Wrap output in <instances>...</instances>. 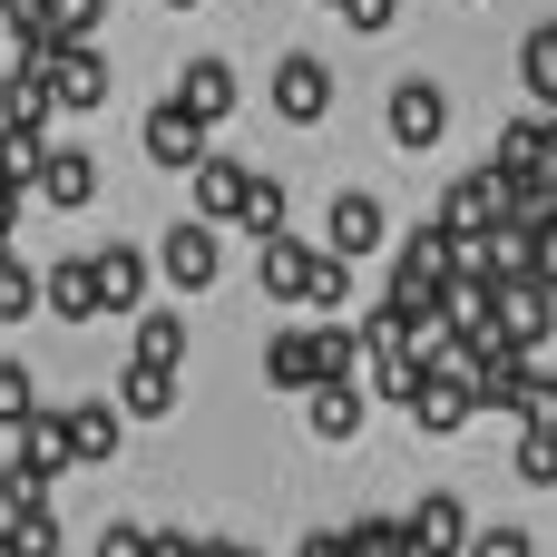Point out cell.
I'll return each instance as SVG.
<instances>
[{
	"label": "cell",
	"instance_id": "1",
	"mask_svg": "<svg viewBox=\"0 0 557 557\" xmlns=\"http://www.w3.org/2000/svg\"><path fill=\"white\" fill-rule=\"evenodd\" d=\"M255 284L284 313H313V323H343L362 304V264H343L333 245H304V235H264L255 245Z\"/></svg>",
	"mask_w": 557,
	"mask_h": 557
},
{
	"label": "cell",
	"instance_id": "2",
	"mask_svg": "<svg viewBox=\"0 0 557 557\" xmlns=\"http://www.w3.org/2000/svg\"><path fill=\"white\" fill-rule=\"evenodd\" d=\"M362 323H274L264 333V382L274 392H323V382H362Z\"/></svg>",
	"mask_w": 557,
	"mask_h": 557
},
{
	"label": "cell",
	"instance_id": "3",
	"mask_svg": "<svg viewBox=\"0 0 557 557\" xmlns=\"http://www.w3.org/2000/svg\"><path fill=\"white\" fill-rule=\"evenodd\" d=\"M157 284H166V294H215V284H225V235H215L206 215L166 225V235H157Z\"/></svg>",
	"mask_w": 557,
	"mask_h": 557
},
{
	"label": "cell",
	"instance_id": "4",
	"mask_svg": "<svg viewBox=\"0 0 557 557\" xmlns=\"http://www.w3.org/2000/svg\"><path fill=\"white\" fill-rule=\"evenodd\" d=\"M137 137H147V166H166V176H196V166L215 157V127H206V117H196L186 98H157Z\"/></svg>",
	"mask_w": 557,
	"mask_h": 557
},
{
	"label": "cell",
	"instance_id": "5",
	"mask_svg": "<svg viewBox=\"0 0 557 557\" xmlns=\"http://www.w3.org/2000/svg\"><path fill=\"white\" fill-rule=\"evenodd\" d=\"M39 78H49V108H59V117H98V108H108V49H98V39L49 49Z\"/></svg>",
	"mask_w": 557,
	"mask_h": 557
},
{
	"label": "cell",
	"instance_id": "6",
	"mask_svg": "<svg viewBox=\"0 0 557 557\" xmlns=\"http://www.w3.org/2000/svg\"><path fill=\"white\" fill-rule=\"evenodd\" d=\"M264 98H274L284 127H323V117H333V69H323L313 49H284L274 78H264Z\"/></svg>",
	"mask_w": 557,
	"mask_h": 557
},
{
	"label": "cell",
	"instance_id": "7",
	"mask_svg": "<svg viewBox=\"0 0 557 557\" xmlns=\"http://www.w3.org/2000/svg\"><path fill=\"white\" fill-rule=\"evenodd\" d=\"M441 225H450L460 245H490V235H509V176H499V166H470V176L441 196Z\"/></svg>",
	"mask_w": 557,
	"mask_h": 557
},
{
	"label": "cell",
	"instance_id": "8",
	"mask_svg": "<svg viewBox=\"0 0 557 557\" xmlns=\"http://www.w3.org/2000/svg\"><path fill=\"white\" fill-rule=\"evenodd\" d=\"M323 245H333L343 264H372V255L392 245V206H382L372 186H343V196L323 206Z\"/></svg>",
	"mask_w": 557,
	"mask_h": 557
},
{
	"label": "cell",
	"instance_id": "9",
	"mask_svg": "<svg viewBox=\"0 0 557 557\" xmlns=\"http://www.w3.org/2000/svg\"><path fill=\"white\" fill-rule=\"evenodd\" d=\"M382 117H392V147H401V157H431V147L450 137V88H441V78H401Z\"/></svg>",
	"mask_w": 557,
	"mask_h": 557
},
{
	"label": "cell",
	"instance_id": "10",
	"mask_svg": "<svg viewBox=\"0 0 557 557\" xmlns=\"http://www.w3.org/2000/svg\"><path fill=\"white\" fill-rule=\"evenodd\" d=\"M88 264H98V304L137 323V313H147V294H157V245H127V235H117V245H98Z\"/></svg>",
	"mask_w": 557,
	"mask_h": 557
},
{
	"label": "cell",
	"instance_id": "11",
	"mask_svg": "<svg viewBox=\"0 0 557 557\" xmlns=\"http://www.w3.org/2000/svg\"><path fill=\"white\" fill-rule=\"evenodd\" d=\"M401 519H411V557H470V539H480V529H470V499H450V490L411 499Z\"/></svg>",
	"mask_w": 557,
	"mask_h": 557
},
{
	"label": "cell",
	"instance_id": "12",
	"mask_svg": "<svg viewBox=\"0 0 557 557\" xmlns=\"http://www.w3.org/2000/svg\"><path fill=\"white\" fill-rule=\"evenodd\" d=\"M176 98H186L206 127H225V117H235V98H245V78H235V59H225V49H206V59H186V69H176Z\"/></svg>",
	"mask_w": 557,
	"mask_h": 557
},
{
	"label": "cell",
	"instance_id": "13",
	"mask_svg": "<svg viewBox=\"0 0 557 557\" xmlns=\"http://www.w3.org/2000/svg\"><path fill=\"white\" fill-rule=\"evenodd\" d=\"M499 333L519 343V352H539L557 333V284H539V274H519L509 294H499Z\"/></svg>",
	"mask_w": 557,
	"mask_h": 557
},
{
	"label": "cell",
	"instance_id": "14",
	"mask_svg": "<svg viewBox=\"0 0 557 557\" xmlns=\"http://www.w3.org/2000/svg\"><path fill=\"white\" fill-rule=\"evenodd\" d=\"M59 431H69V460H117L127 450V411L117 401H69Z\"/></svg>",
	"mask_w": 557,
	"mask_h": 557
},
{
	"label": "cell",
	"instance_id": "15",
	"mask_svg": "<svg viewBox=\"0 0 557 557\" xmlns=\"http://www.w3.org/2000/svg\"><path fill=\"white\" fill-rule=\"evenodd\" d=\"M39 196H49L59 215L98 206V157H88V147H49V157H39Z\"/></svg>",
	"mask_w": 557,
	"mask_h": 557
},
{
	"label": "cell",
	"instance_id": "16",
	"mask_svg": "<svg viewBox=\"0 0 557 557\" xmlns=\"http://www.w3.org/2000/svg\"><path fill=\"white\" fill-rule=\"evenodd\" d=\"M245 176H255V166H235V157L215 147V157H206V166L186 176V196H196V215H206V225H235V215H245Z\"/></svg>",
	"mask_w": 557,
	"mask_h": 557
},
{
	"label": "cell",
	"instance_id": "17",
	"mask_svg": "<svg viewBox=\"0 0 557 557\" xmlns=\"http://www.w3.org/2000/svg\"><path fill=\"white\" fill-rule=\"evenodd\" d=\"M108 304H98V264L88 255H59L49 264V323H98Z\"/></svg>",
	"mask_w": 557,
	"mask_h": 557
},
{
	"label": "cell",
	"instance_id": "18",
	"mask_svg": "<svg viewBox=\"0 0 557 557\" xmlns=\"http://www.w3.org/2000/svg\"><path fill=\"white\" fill-rule=\"evenodd\" d=\"M431 382H441V362H431L421 343H411V352H372V372H362V392H382V401H401V411H411Z\"/></svg>",
	"mask_w": 557,
	"mask_h": 557
},
{
	"label": "cell",
	"instance_id": "19",
	"mask_svg": "<svg viewBox=\"0 0 557 557\" xmlns=\"http://www.w3.org/2000/svg\"><path fill=\"white\" fill-rule=\"evenodd\" d=\"M362 411H372L362 382H323V392H304V431H313V441H352Z\"/></svg>",
	"mask_w": 557,
	"mask_h": 557
},
{
	"label": "cell",
	"instance_id": "20",
	"mask_svg": "<svg viewBox=\"0 0 557 557\" xmlns=\"http://www.w3.org/2000/svg\"><path fill=\"white\" fill-rule=\"evenodd\" d=\"M470 411H480V382H470V372H441V382H431V392L411 401V431H431V441H450V431H460Z\"/></svg>",
	"mask_w": 557,
	"mask_h": 557
},
{
	"label": "cell",
	"instance_id": "21",
	"mask_svg": "<svg viewBox=\"0 0 557 557\" xmlns=\"http://www.w3.org/2000/svg\"><path fill=\"white\" fill-rule=\"evenodd\" d=\"M49 117H59L49 108V78L39 69H10L0 78V137H49Z\"/></svg>",
	"mask_w": 557,
	"mask_h": 557
},
{
	"label": "cell",
	"instance_id": "22",
	"mask_svg": "<svg viewBox=\"0 0 557 557\" xmlns=\"http://www.w3.org/2000/svg\"><path fill=\"white\" fill-rule=\"evenodd\" d=\"M117 411H127L137 431H147V421H166V411H176V372H157V362H127V372H117Z\"/></svg>",
	"mask_w": 557,
	"mask_h": 557
},
{
	"label": "cell",
	"instance_id": "23",
	"mask_svg": "<svg viewBox=\"0 0 557 557\" xmlns=\"http://www.w3.org/2000/svg\"><path fill=\"white\" fill-rule=\"evenodd\" d=\"M519 88L539 98V117H557V20L519 29Z\"/></svg>",
	"mask_w": 557,
	"mask_h": 557
},
{
	"label": "cell",
	"instance_id": "24",
	"mask_svg": "<svg viewBox=\"0 0 557 557\" xmlns=\"http://www.w3.org/2000/svg\"><path fill=\"white\" fill-rule=\"evenodd\" d=\"M490 166H499L509 186H529V176L548 166V117H509V127H499V157H490Z\"/></svg>",
	"mask_w": 557,
	"mask_h": 557
},
{
	"label": "cell",
	"instance_id": "25",
	"mask_svg": "<svg viewBox=\"0 0 557 557\" xmlns=\"http://www.w3.org/2000/svg\"><path fill=\"white\" fill-rule=\"evenodd\" d=\"M186 352H196L186 313H137V352H127V362H157V372H186Z\"/></svg>",
	"mask_w": 557,
	"mask_h": 557
},
{
	"label": "cell",
	"instance_id": "26",
	"mask_svg": "<svg viewBox=\"0 0 557 557\" xmlns=\"http://www.w3.org/2000/svg\"><path fill=\"white\" fill-rule=\"evenodd\" d=\"M29 313H49V274L20 264V255H0V323H29Z\"/></svg>",
	"mask_w": 557,
	"mask_h": 557
},
{
	"label": "cell",
	"instance_id": "27",
	"mask_svg": "<svg viewBox=\"0 0 557 557\" xmlns=\"http://www.w3.org/2000/svg\"><path fill=\"white\" fill-rule=\"evenodd\" d=\"M343 548H352V557H411V519H392V509H362V519L343 529Z\"/></svg>",
	"mask_w": 557,
	"mask_h": 557
},
{
	"label": "cell",
	"instance_id": "28",
	"mask_svg": "<svg viewBox=\"0 0 557 557\" xmlns=\"http://www.w3.org/2000/svg\"><path fill=\"white\" fill-rule=\"evenodd\" d=\"M235 225H245L255 245H264V235H294V225H284V186H274V176H245V215H235Z\"/></svg>",
	"mask_w": 557,
	"mask_h": 557
},
{
	"label": "cell",
	"instance_id": "29",
	"mask_svg": "<svg viewBox=\"0 0 557 557\" xmlns=\"http://www.w3.org/2000/svg\"><path fill=\"white\" fill-rule=\"evenodd\" d=\"M20 460H39L49 480H59V470H78V460H69V431H59V411H49V401H39V421L20 431Z\"/></svg>",
	"mask_w": 557,
	"mask_h": 557
},
{
	"label": "cell",
	"instance_id": "30",
	"mask_svg": "<svg viewBox=\"0 0 557 557\" xmlns=\"http://www.w3.org/2000/svg\"><path fill=\"white\" fill-rule=\"evenodd\" d=\"M39 421V382H29V362H0V431H29Z\"/></svg>",
	"mask_w": 557,
	"mask_h": 557
},
{
	"label": "cell",
	"instance_id": "31",
	"mask_svg": "<svg viewBox=\"0 0 557 557\" xmlns=\"http://www.w3.org/2000/svg\"><path fill=\"white\" fill-rule=\"evenodd\" d=\"M39 20H49V39H98V20H108V0H29Z\"/></svg>",
	"mask_w": 557,
	"mask_h": 557
},
{
	"label": "cell",
	"instance_id": "32",
	"mask_svg": "<svg viewBox=\"0 0 557 557\" xmlns=\"http://www.w3.org/2000/svg\"><path fill=\"white\" fill-rule=\"evenodd\" d=\"M0 539H10V557H59V509H20Z\"/></svg>",
	"mask_w": 557,
	"mask_h": 557
},
{
	"label": "cell",
	"instance_id": "33",
	"mask_svg": "<svg viewBox=\"0 0 557 557\" xmlns=\"http://www.w3.org/2000/svg\"><path fill=\"white\" fill-rule=\"evenodd\" d=\"M509 470H519L529 490H557V431H519V450H509Z\"/></svg>",
	"mask_w": 557,
	"mask_h": 557
},
{
	"label": "cell",
	"instance_id": "34",
	"mask_svg": "<svg viewBox=\"0 0 557 557\" xmlns=\"http://www.w3.org/2000/svg\"><path fill=\"white\" fill-rule=\"evenodd\" d=\"M0 509H10V519H20V509H49V470H39V460H10V470H0Z\"/></svg>",
	"mask_w": 557,
	"mask_h": 557
},
{
	"label": "cell",
	"instance_id": "35",
	"mask_svg": "<svg viewBox=\"0 0 557 557\" xmlns=\"http://www.w3.org/2000/svg\"><path fill=\"white\" fill-rule=\"evenodd\" d=\"M470 557H539V539H529L519 519H499V529H480V539H470Z\"/></svg>",
	"mask_w": 557,
	"mask_h": 557
},
{
	"label": "cell",
	"instance_id": "36",
	"mask_svg": "<svg viewBox=\"0 0 557 557\" xmlns=\"http://www.w3.org/2000/svg\"><path fill=\"white\" fill-rule=\"evenodd\" d=\"M392 20H401V0H343V29H352V39H382Z\"/></svg>",
	"mask_w": 557,
	"mask_h": 557
},
{
	"label": "cell",
	"instance_id": "37",
	"mask_svg": "<svg viewBox=\"0 0 557 557\" xmlns=\"http://www.w3.org/2000/svg\"><path fill=\"white\" fill-rule=\"evenodd\" d=\"M147 557H206V539H186V529H147Z\"/></svg>",
	"mask_w": 557,
	"mask_h": 557
},
{
	"label": "cell",
	"instance_id": "38",
	"mask_svg": "<svg viewBox=\"0 0 557 557\" xmlns=\"http://www.w3.org/2000/svg\"><path fill=\"white\" fill-rule=\"evenodd\" d=\"M88 557H147V529H127V519H117V529H108Z\"/></svg>",
	"mask_w": 557,
	"mask_h": 557
},
{
	"label": "cell",
	"instance_id": "39",
	"mask_svg": "<svg viewBox=\"0 0 557 557\" xmlns=\"http://www.w3.org/2000/svg\"><path fill=\"white\" fill-rule=\"evenodd\" d=\"M539 186L557 196V117H548V166H539Z\"/></svg>",
	"mask_w": 557,
	"mask_h": 557
},
{
	"label": "cell",
	"instance_id": "40",
	"mask_svg": "<svg viewBox=\"0 0 557 557\" xmlns=\"http://www.w3.org/2000/svg\"><path fill=\"white\" fill-rule=\"evenodd\" d=\"M206 557H255V548H235V539H206Z\"/></svg>",
	"mask_w": 557,
	"mask_h": 557
},
{
	"label": "cell",
	"instance_id": "41",
	"mask_svg": "<svg viewBox=\"0 0 557 557\" xmlns=\"http://www.w3.org/2000/svg\"><path fill=\"white\" fill-rule=\"evenodd\" d=\"M166 10H196V0H166Z\"/></svg>",
	"mask_w": 557,
	"mask_h": 557
},
{
	"label": "cell",
	"instance_id": "42",
	"mask_svg": "<svg viewBox=\"0 0 557 557\" xmlns=\"http://www.w3.org/2000/svg\"><path fill=\"white\" fill-rule=\"evenodd\" d=\"M323 10H343V0H323Z\"/></svg>",
	"mask_w": 557,
	"mask_h": 557
},
{
	"label": "cell",
	"instance_id": "43",
	"mask_svg": "<svg viewBox=\"0 0 557 557\" xmlns=\"http://www.w3.org/2000/svg\"><path fill=\"white\" fill-rule=\"evenodd\" d=\"M0 557H10V539H0Z\"/></svg>",
	"mask_w": 557,
	"mask_h": 557
},
{
	"label": "cell",
	"instance_id": "44",
	"mask_svg": "<svg viewBox=\"0 0 557 557\" xmlns=\"http://www.w3.org/2000/svg\"><path fill=\"white\" fill-rule=\"evenodd\" d=\"M0 147H10V137H0Z\"/></svg>",
	"mask_w": 557,
	"mask_h": 557
},
{
	"label": "cell",
	"instance_id": "45",
	"mask_svg": "<svg viewBox=\"0 0 557 557\" xmlns=\"http://www.w3.org/2000/svg\"><path fill=\"white\" fill-rule=\"evenodd\" d=\"M548 431H557V421H548Z\"/></svg>",
	"mask_w": 557,
	"mask_h": 557
}]
</instances>
